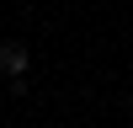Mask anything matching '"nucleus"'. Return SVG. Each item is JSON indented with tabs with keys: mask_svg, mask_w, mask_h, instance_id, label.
Here are the masks:
<instances>
[{
	"mask_svg": "<svg viewBox=\"0 0 133 128\" xmlns=\"http://www.w3.org/2000/svg\"><path fill=\"white\" fill-rule=\"evenodd\" d=\"M0 69L16 80V91H21V75H27V48H16V43H0Z\"/></svg>",
	"mask_w": 133,
	"mask_h": 128,
	"instance_id": "f257e3e1",
	"label": "nucleus"
}]
</instances>
